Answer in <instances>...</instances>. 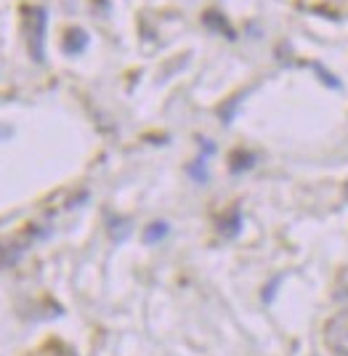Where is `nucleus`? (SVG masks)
<instances>
[{"label":"nucleus","instance_id":"f257e3e1","mask_svg":"<svg viewBox=\"0 0 348 356\" xmlns=\"http://www.w3.org/2000/svg\"><path fill=\"white\" fill-rule=\"evenodd\" d=\"M46 24H48V11L35 6L27 8V30H30V51L35 61H43V43H46Z\"/></svg>","mask_w":348,"mask_h":356},{"label":"nucleus","instance_id":"39448f33","mask_svg":"<svg viewBox=\"0 0 348 356\" xmlns=\"http://www.w3.org/2000/svg\"><path fill=\"white\" fill-rule=\"evenodd\" d=\"M346 194H348V189H346Z\"/></svg>","mask_w":348,"mask_h":356},{"label":"nucleus","instance_id":"20e7f679","mask_svg":"<svg viewBox=\"0 0 348 356\" xmlns=\"http://www.w3.org/2000/svg\"><path fill=\"white\" fill-rule=\"evenodd\" d=\"M167 234V223H151L149 229L144 232V242H157Z\"/></svg>","mask_w":348,"mask_h":356},{"label":"nucleus","instance_id":"7ed1b4c3","mask_svg":"<svg viewBox=\"0 0 348 356\" xmlns=\"http://www.w3.org/2000/svg\"><path fill=\"white\" fill-rule=\"evenodd\" d=\"M330 332L338 341H348V312L338 314L333 322H330Z\"/></svg>","mask_w":348,"mask_h":356},{"label":"nucleus","instance_id":"f03ea898","mask_svg":"<svg viewBox=\"0 0 348 356\" xmlns=\"http://www.w3.org/2000/svg\"><path fill=\"white\" fill-rule=\"evenodd\" d=\"M85 45H88V38H85V32H83V30H69V32H67V40H64V51H67L69 56L80 54V51H83Z\"/></svg>","mask_w":348,"mask_h":356}]
</instances>
